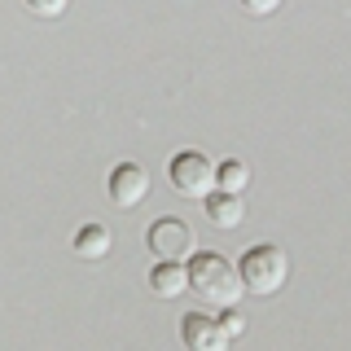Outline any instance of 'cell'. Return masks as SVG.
<instances>
[{"label": "cell", "instance_id": "cell-3", "mask_svg": "<svg viewBox=\"0 0 351 351\" xmlns=\"http://www.w3.org/2000/svg\"><path fill=\"white\" fill-rule=\"evenodd\" d=\"M171 189L180 193V197H193V202H202V197H211L215 193V162L206 158L202 149H184V154H176L171 158Z\"/></svg>", "mask_w": 351, "mask_h": 351}, {"label": "cell", "instance_id": "cell-6", "mask_svg": "<svg viewBox=\"0 0 351 351\" xmlns=\"http://www.w3.org/2000/svg\"><path fill=\"white\" fill-rule=\"evenodd\" d=\"M180 343L184 351H228V329L224 321H215V316H202V312H189L180 321Z\"/></svg>", "mask_w": 351, "mask_h": 351}, {"label": "cell", "instance_id": "cell-13", "mask_svg": "<svg viewBox=\"0 0 351 351\" xmlns=\"http://www.w3.org/2000/svg\"><path fill=\"white\" fill-rule=\"evenodd\" d=\"M224 329H228V338L246 334V321H241V316H237V307H228V312H224Z\"/></svg>", "mask_w": 351, "mask_h": 351}, {"label": "cell", "instance_id": "cell-1", "mask_svg": "<svg viewBox=\"0 0 351 351\" xmlns=\"http://www.w3.org/2000/svg\"><path fill=\"white\" fill-rule=\"evenodd\" d=\"M184 268H189V290H193L202 303L219 307V312L237 307L241 294H246V285H241V272H237L224 255H215V250H193Z\"/></svg>", "mask_w": 351, "mask_h": 351}, {"label": "cell", "instance_id": "cell-11", "mask_svg": "<svg viewBox=\"0 0 351 351\" xmlns=\"http://www.w3.org/2000/svg\"><path fill=\"white\" fill-rule=\"evenodd\" d=\"M22 5H27V9H31L36 18H62L71 0H22Z\"/></svg>", "mask_w": 351, "mask_h": 351}, {"label": "cell", "instance_id": "cell-5", "mask_svg": "<svg viewBox=\"0 0 351 351\" xmlns=\"http://www.w3.org/2000/svg\"><path fill=\"white\" fill-rule=\"evenodd\" d=\"M149 197V171L141 167V162H119L114 171H110V202L119 206V211H132V206H141Z\"/></svg>", "mask_w": 351, "mask_h": 351}, {"label": "cell", "instance_id": "cell-4", "mask_svg": "<svg viewBox=\"0 0 351 351\" xmlns=\"http://www.w3.org/2000/svg\"><path fill=\"white\" fill-rule=\"evenodd\" d=\"M145 241H149V250L158 259H176V263H184V259L193 255V246H197V241H193V228L184 224V219H176V215L154 219Z\"/></svg>", "mask_w": 351, "mask_h": 351}, {"label": "cell", "instance_id": "cell-9", "mask_svg": "<svg viewBox=\"0 0 351 351\" xmlns=\"http://www.w3.org/2000/svg\"><path fill=\"white\" fill-rule=\"evenodd\" d=\"M110 246H114V237H110L106 224H84L80 233H75V255L80 259H106Z\"/></svg>", "mask_w": 351, "mask_h": 351}, {"label": "cell", "instance_id": "cell-2", "mask_svg": "<svg viewBox=\"0 0 351 351\" xmlns=\"http://www.w3.org/2000/svg\"><path fill=\"white\" fill-rule=\"evenodd\" d=\"M241 272V285H246V294H259V299H268V294H277L285 281H290V259H285L281 246H272V241H259V246H250L246 255L237 263Z\"/></svg>", "mask_w": 351, "mask_h": 351}, {"label": "cell", "instance_id": "cell-8", "mask_svg": "<svg viewBox=\"0 0 351 351\" xmlns=\"http://www.w3.org/2000/svg\"><path fill=\"white\" fill-rule=\"evenodd\" d=\"M202 206H206V219H211L215 228H237L241 219H246V206H241V193H211V197H202Z\"/></svg>", "mask_w": 351, "mask_h": 351}, {"label": "cell", "instance_id": "cell-12", "mask_svg": "<svg viewBox=\"0 0 351 351\" xmlns=\"http://www.w3.org/2000/svg\"><path fill=\"white\" fill-rule=\"evenodd\" d=\"M241 9H246L250 18H268V14L281 9V0H241Z\"/></svg>", "mask_w": 351, "mask_h": 351}, {"label": "cell", "instance_id": "cell-10", "mask_svg": "<svg viewBox=\"0 0 351 351\" xmlns=\"http://www.w3.org/2000/svg\"><path fill=\"white\" fill-rule=\"evenodd\" d=\"M246 184H250V167L241 158H224L215 167V189L219 193H246Z\"/></svg>", "mask_w": 351, "mask_h": 351}, {"label": "cell", "instance_id": "cell-7", "mask_svg": "<svg viewBox=\"0 0 351 351\" xmlns=\"http://www.w3.org/2000/svg\"><path fill=\"white\" fill-rule=\"evenodd\" d=\"M149 290L158 294V299H180L184 290H189V268L176 259H158L149 272Z\"/></svg>", "mask_w": 351, "mask_h": 351}]
</instances>
